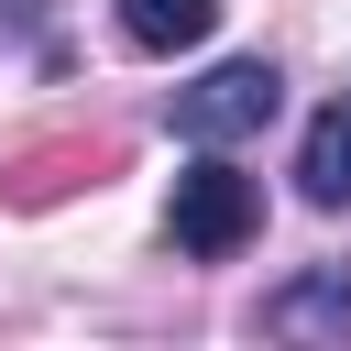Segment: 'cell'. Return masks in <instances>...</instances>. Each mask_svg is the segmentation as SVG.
<instances>
[{"instance_id": "obj_1", "label": "cell", "mask_w": 351, "mask_h": 351, "mask_svg": "<svg viewBox=\"0 0 351 351\" xmlns=\"http://www.w3.org/2000/svg\"><path fill=\"white\" fill-rule=\"evenodd\" d=\"M285 110V77L263 66V55H230V66H208L197 88H176V143H252L263 121Z\"/></svg>"}, {"instance_id": "obj_2", "label": "cell", "mask_w": 351, "mask_h": 351, "mask_svg": "<svg viewBox=\"0 0 351 351\" xmlns=\"http://www.w3.org/2000/svg\"><path fill=\"white\" fill-rule=\"evenodd\" d=\"M252 219H263V186H252L219 143H197V165L176 176V241L219 263V252H241V241H252Z\"/></svg>"}, {"instance_id": "obj_3", "label": "cell", "mask_w": 351, "mask_h": 351, "mask_svg": "<svg viewBox=\"0 0 351 351\" xmlns=\"http://www.w3.org/2000/svg\"><path fill=\"white\" fill-rule=\"evenodd\" d=\"M263 329L274 340H351V263H307L296 285H274Z\"/></svg>"}, {"instance_id": "obj_4", "label": "cell", "mask_w": 351, "mask_h": 351, "mask_svg": "<svg viewBox=\"0 0 351 351\" xmlns=\"http://www.w3.org/2000/svg\"><path fill=\"white\" fill-rule=\"evenodd\" d=\"M296 197L307 208H351V99H329L296 143Z\"/></svg>"}, {"instance_id": "obj_5", "label": "cell", "mask_w": 351, "mask_h": 351, "mask_svg": "<svg viewBox=\"0 0 351 351\" xmlns=\"http://www.w3.org/2000/svg\"><path fill=\"white\" fill-rule=\"evenodd\" d=\"M110 11H121V44H143V55H186L219 33V0H110Z\"/></svg>"}, {"instance_id": "obj_6", "label": "cell", "mask_w": 351, "mask_h": 351, "mask_svg": "<svg viewBox=\"0 0 351 351\" xmlns=\"http://www.w3.org/2000/svg\"><path fill=\"white\" fill-rule=\"evenodd\" d=\"M99 176H110V143H55V154H33V165L11 176V197H22V208H44V197L99 186Z\"/></svg>"}, {"instance_id": "obj_7", "label": "cell", "mask_w": 351, "mask_h": 351, "mask_svg": "<svg viewBox=\"0 0 351 351\" xmlns=\"http://www.w3.org/2000/svg\"><path fill=\"white\" fill-rule=\"evenodd\" d=\"M44 11H55V0H0V55H11V44H33V33H44Z\"/></svg>"}]
</instances>
